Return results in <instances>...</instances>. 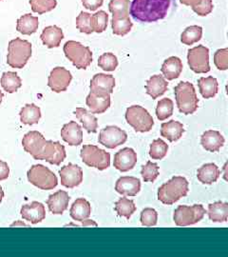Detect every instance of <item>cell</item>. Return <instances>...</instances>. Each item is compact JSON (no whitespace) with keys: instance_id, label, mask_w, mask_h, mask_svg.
Instances as JSON below:
<instances>
[{"instance_id":"34","label":"cell","mask_w":228,"mask_h":257,"mask_svg":"<svg viewBox=\"0 0 228 257\" xmlns=\"http://www.w3.org/2000/svg\"><path fill=\"white\" fill-rule=\"evenodd\" d=\"M199 90L201 92V96L205 99H209L218 93L219 85L218 81L215 77L208 76V77H201L198 80Z\"/></svg>"},{"instance_id":"41","label":"cell","mask_w":228,"mask_h":257,"mask_svg":"<svg viewBox=\"0 0 228 257\" xmlns=\"http://www.w3.org/2000/svg\"><path fill=\"white\" fill-rule=\"evenodd\" d=\"M129 0H110L109 9L114 17H129Z\"/></svg>"},{"instance_id":"26","label":"cell","mask_w":228,"mask_h":257,"mask_svg":"<svg viewBox=\"0 0 228 257\" xmlns=\"http://www.w3.org/2000/svg\"><path fill=\"white\" fill-rule=\"evenodd\" d=\"M184 133V128L181 122L170 120L168 122H164L161 126V136L162 138L167 139L170 142H176L182 138Z\"/></svg>"},{"instance_id":"4","label":"cell","mask_w":228,"mask_h":257,"mask_svg":"<svg viewBox=\"0 0 228 257\" xmlns=\"http://www.w3.org/2000/svg\"><path fill=\"white\" fill-rule=\"evenodd\" d=\"M32 56V44L21 38L13 39L9 42L7 63L14 69H23Z\"/></svg>"},{"instance_id":"23","label":"cell","mask_w":228,"mask_h":257,"mask_svg":"<svg viewBox=\"0 0 228 257\" xmlns=\"http://www.w3.org/2000/svg\"><path fill=\"white\" fill-rule=\"evenodd\" d=\"M115 87V79L111 74H96L91 79V92H108L111 94Z\"/></svg>"},{"instance_id":"14","label":"cell","mask_w":228,"mask_h":257,"mask_svg":"<svg viewBox=\"0 0 228 257\" xmlns=\"http://www.w3.org/2000/svg\"><path fill=\"white\" fill-rule=\"evenodd\" d=\"M59 175L61 184L68 189H73L83 182L82 168L73 163L62 167L59 171Z\"/></svg>"},{"instance_id":"57","label":"cell","mask_w":228,"mask_h":257,"mask_svg":"<svg viewBox=\"0 0 228 257\" xmlns=\"http://www.w3.org/2000/svg\"><path fill=\"white\" fill-rule=\"evenodd\" d=\"M0 2H1V0H0Z\"/></svg>"},{"instance_id":"21","label":"cell","mask_w":228,"mask_h":257,"mask_svg":"<svg viewBox=\"0 0 228 257\" xmlns=\"http://www.w3.org/2000/svg\"><path fill=\"white\" fill-rule=\"evenodd\" d=\"M70 195L65 191H58L54 194H51L47 199V205L49 210L54 214H63L69 208Z\"/></svg>"},{"instance_id":"13","label":"cell","mask_w":228,"mask_h":257,"mask_svg":"<svg viewBox=\"0 0 228 257\" xmlns=\"http://www.w3.org/2000/svg\"><path fill=\"white\" fill-rule=\"evenodd\" d=\"M72 80L73 75L71 72L63 67H55L49 76L48 86L53 92L59 93L67 91Z\"/></svg>"},{"instance_id":"44","label":"cell","mask_w":228,"mask_h":257,"mask_svg":"<svg viewBox=\"0 0 228 257\" xmlns=\"http://www.w3.org/2000/svg\"><path fill=\"white\" fill-rule=\"evenodd\" d=\"M30 4L34 13L43 15L55 9L57 6L56 0H30Z\"/></svg>"},{"instance_id":"40","label":"cell","mask_w":228,"mask_h":257,"mask_svg":"<svg viewBox=\"0 0 228 257\" xmlns=\"http://www.w3.org/2000/svg\"><path fill=\"white\" fill-rule=\"evenodd\" d=\"M174 103L169 98H163L158 102L156 107V115L160 121L169 118L173 114Z\"/></svg>"},{"instance_id":"12","label":"cell","mask_w":228,"mask_h":257,"mask_svg":"<svg viewBox=\"0 0 228 257\" xmlns=\"http://www.w3.org/2000/svg\"><path fill=\"white\" fill-rule=\"evenodd\" d=\"M46 142L47 140L42 134L37 131H32L24 136L22 139V146L25 152L30 154L36 160H41Z\"/></svg>"},{"instance_id":"8","label":"cell","mask_w":228,"mask_h":257,"mask_svg":"<svg viewBox=\"0 0 228 257\" xmlns=\"http://www.w3.org/2000/svg\"><path fill=\"white\" fill-rule=\"evenodd\" d=\"M205 213L206 210L201 204H196L191 207L181 205L174 211V222L179 227L190 226L200 222Z\"/></svg>"},{"instance_id":"5","label":"cell","mask_w":228,"mask_h":257,"mask_svg":"<svg viewBox=\"0 0 228 257\" xmlns=\"http://www.w3.org/2000/svg\"><path fill=\"white\" fill-rule=\"evenodd\" d=\"M66 57L79 70H86L92 62V53L89 47L80 42L70 40L64 45Z\"/></svg>"},{"instance_id":"38","label":"cell","mask_w":228,"mask_h":257,"mask_svg":"<svg viewBox=\"0 0 228 257\" xmlns=\"http://www.w3.org/2000/svg\"><path fill=\"white\" fill-rule=\"evenodd\" d=\"M114 210L118 213L119 216H124L127 219H129L136 211V206L133 200L124 196L115 203Z\"/></svg>"},{"instance_id":"25","label":"cell","mask_w":228,"mask_h":257,"mask_svg":"<svg viewBox=\"0 0 228 257\" xmlns=\"http://www.w3.org/2000/svg\"><path fill=\"white\" fill-rule=\"evenodd\" d=\"M40 38L45 46L49 49H53L60 46L61 41L64 38V34L61 28L57 27L55 25L48 26L43 30Z\"/></svg>"},{"instance_id":"32","label":"cell","mask_w":228,"mask_h":257,"mask_svg":"<svg viewBox=\"0 0 228 257\" xmlns=\"http://www.w3.org/2000/svg\"><path fill=\"white\" fill-rule=\"evenodd\" d=\"M20 121L25 125H35L41 118V110L36 104H27L20 110Z\"/></svg>"},{"instance_id":"30","label":"cell","mask_w":228,"mask_h":257,"mask_svg":"<svg viewBox=\"0 0 228 257\" xmlns=\"http://www.w3.org/2000/svg\"><path fill=\"white\" fill-rule=\"evenodd\" d=\"M206 213L210 220L215 223L226 222L228 218V203L218 201L209 204Z\"/></svg>"},{"instance_id":"11","label":"cell","mask_w":228,"mask_h":257,"mask_svg":"<svg viewBox=\"0 0 228 257\" xmlns=\"http://www.w3.org/2000/svg\"><path fill=\"white\" fill-rule=\"evenodd\" d=\"M128 140V135L125 131L117 126H107L101 130L98 142L104 147L115 149L123 145Z\"/></svg>"},{"instance_id":"6","label":"cell","mask_w":228,"mask_h":257,"mask_svg":"<svg viewBox=\"0 0 228 257\" xmlns=\"http://www.w3.org/2000/svg\"><path fill=\"white\" fill-rule=\"evenodd\" d=\"M29 182L43 191L54 190L58 185V179L56 175L44 165L37 164L32 166L28 171Z\"/></svg>"},{"instance_id":"39","label":"cell","mask_w":228,"mask_h":257,"mask_svg":"<svg viewBox=\"0 0 228 257\" xmlns=\"http://www.w3.org/2000/svg\"><path fill=\"white\" fill-rule=\"evenodd\" d=\"M201 37H202V28L194 25V26L186 28L182 32L181 41L184 45L191 46L193 44L197 43L198 41H200Z\"/></svg>"},{"instance_id":"35","label":"cell","mask_w":228,"mask_h":257,"mask_svg":"<svg viewBox=\"0 0 228 257\" xmlns=\"http://www.w3.org/2000/svg\"><path fill=\"white\" fill-rule=\"evenodd\" d=\"M1 86L5 92L14 93L22 86V80L15 72H6L1 76Z\"/></svg>"},{"instance_id":"50","label":"cell","mask_w":228,"mask_h":257,"mask_svg":"<svg viewBox=\"0 0 228 257\" xmlns=\"http://www.w3.org/2000/svg\"><path fill=\"white\" fill-rule=\"evenodd\" d=\"M104 0H82L83 6L90 11H96L103 5Z\"/></svg>"},{"instance_id":"54","label":"cell","mask_w":228,"mask_h":257,"mask_svg":"<svg viewBox=\"0 0 228 257\" xmlns=\"http://www.w3.org/2000/svg\"><path fill=\"white\" fill-rule=\"evenodd\" d=\"M4 198V192H3V189L2 187L0 186V203L2 202V199Z\"/></svg>"},{"instance_id":"47","label":"cell","mask_w":228,"mask_h":257,"mask_svg":"<svg viewBox=\"0 0 228 257\" xmlns=\"http://www.w3.org/2000/svg\"><path fill=\"white\" fill-rule=\"evenodd\" d=\"M76 28L86 35H91L93 33L92 23H91V15L89 13L82 12L76 19Z\"/></svg>"},{"instance_id":"45","label":"cell","mask_w":228,"mask_h":257,"mask_svg":"<svg viewBox=\"0 0 228 257\" xmlns=\"http://www.w3.org/2000/svg\"><path fill=\"white\" fill-rule=\"evenodd\" d=\"M98 66L105 72H114L118 66V59L113 54L106 53L99 57Z\"/></svg>"},{"instance_id":"37","label":"cell","mask_w":228,"mask_h":257,"mask_svg":"<svg viewBox=\"0 0 228 257\" xmlns=\"http://www.w3.org/2000/svg\"><path fill=\"white\" fill-rule=\"evenodd\" d=\"M132 22L129 19V17H114L112 16V21H111V27L112 32L114 35L124 37L128 35V33L132 29Z\"/></svg>"},{"instance_id":"17","label":"cell","mask_w":228,"mask_h":257,"mask_svg":"<svg viewBox=\"0 0 228 257\" xmlns=\"http://www.w3.org/2000/svg\"><path fill=\"white\" fill-rule=\"evenodd\" d=\"M86 104L91 113L101 114L110 107V94L108 92H91L87 96Z\"/></svg>"},{"instance_id":"1","label":"cell","mask_w":228,"mask_h":257,"mask_svg":"<svg viewBox=\"0 0 228 257\" xmlns=\"http://www.w3.org/2000/svg\"><path fill=\"white\" fill-rule=\"evenodd\" d=\"M176 6V0H133L129 14L139 22L153 23L165 19Z\"/></svg>"},{"instance_id":"53","label":"cell","mask_w":228,"mask_h":257,"mask_svg":"<svg viewBox=\"0 0 228 257\" xmlns=\"http://www.w3.org/2000/svg\"><path fill=\"white\" fill-rule=\"evenodd\" d=\"M18 226H20V227H28V225H26L24 222H22V221H16L15 223H13L12 225H11V227H18Z\"/></svg>"},{"instance_id":"36","label":"cell","mask_w":228,"mask_h":257,"mask_svg":"<svg viewBox=\"0 0 228 257\" xmlns=\"http://www.w3.org/2000/svg\"><path fill=\"white\" fill-rule=\"evenodd\" d=\"M180 2L183 5L190 6L200 17H206L213 11L212 0H180Z\"/></svg>"},{"instance_id":"27","label":"cell","mask_w":228,"mask_h":257,"mask_svg":"<svg viewBox=\"0 0 228 257\" xmlns=\"http://www.w3.org/2000/svg\"><path fill=\"white\" fill-rule=\"evenodd\" d=\"M220 171L214 163H207L201 166L197 171V178L201 183L212 185L219 179Z\"/></svg>"},{"instance_id":"51","label":"cell","mask_w":228,"mask_h":257,"mask_svg":"<svg viewBox=\"0 0 228 257\" xmlns=\"http://www.w3.org/2000/svg\"><path fill=\"white\" fill-rule=\"evenodd\" d=\"M10 175V168L5 161L0 160V181L6 180Z\"/></svg>"},{"instance_id":"31","label":"cell","mask_w":228,"mask_h":257,"mask_svg":"<svg viewBox=\"0 0 228 257\" xmlns=\"http://www.w3.org/2000/svg\"><path fill=\"white\" fill-rule=\"evenodd\" d=\"M74 114L76 115L77 119L82 123L83 127L89 134H95L97 132L98 119L95 117V115H93V113L84 108H77L74 111Z\"/></svg>"},{"instance_id":"28","label":"cell","mask_w":228,"mask_h":257,"mask_svg":"<svg viewBox=\"0 0 228 257\" xmlns=\"http://www.w3.org/2000/svg\"><path fill=\"white\" fill-rule=\"evenodd\" d=\"M164 77L167 80H174L180 76L182 72V60L177 56H170L164 60L161 69Z\"/></svg>"},{"instance_id":"20","label":"cell","mask_w":228,"mask_h":257,"mask_svg":"<svg viewBox=\"0 0 228 257\" xmlns=\"http://www.w3.org/2000/svg\"><path fill=\"white\" fill-rule=\"evenodd\" d=\"M61 138L70 146H79L83 142L82 128L75 121H71L63 126Z\"/></svg>"},{"instance_id":"43","label":"cell","mask_w":228,"mask_h":257,"mask_svg":"<svg viewBox=\"0 0 228 257\" xmlns=\"http://www.w3.org/2000/svg\"><path fill=\"white\" fill-rule=\"evenodd\" d=\"M91 23L93 32L101 34L107 30L109 23V15L104 11H99L91 16Z\"/></svg>"},{"instance_id":"22","label":"cell","mask_w":228,"mask_h":257,"mask_svg":"<svg viewBox=\"0 0 228 257\" xmlns=\"http://www.w3.org/2000/svg\"><path fill=\"white\" fill-rule=\"evenodd\" d=\"M224 138L223 136L214 130L206 131L202 134L201 138V144L202 148L210 152V153H217L224 145Z\"/></svg>"},{"instance_id":"19","label":"cell","mask_w":228,"mask_h":257,"mask_svg":"<svg viewBox=\"0 0 228 257\" xmlns=\"http://www.w3.org/2000/svg\"><path fill=\"white\" fill-rule=\"evenodd\" d=\"M115 191L124 196H136L141 191V181L133 176H122L116 181Z\"/></svg>"},{"instance_id":"9","label":"cell","mask_w":228,"mask_h":257,"mask_svg":"<svg viewBox=\"0 0 228 257\" xmlns=\"http://www.w3.org/2000/svg\"><path fill=\"white\" fill-rule=\"evenodd\" d=\"M82 161L89 167L105 171L110 166V155L94 145H84L80 153Z\"/></svg>"},{"instance_id":"18","label":"cell","mask_w":228,"mask_h":257,"mask_svg":"<svg viewBox=\"0 0 228 257\" xmlns=\"http://www.w3.org/2000/svg\"><path fill=\"white\" fill-rule=\"evenodd\" d=\"M20 213L23 219L31 222L34 225L38 224L46 218L45 206L42 203L34 201L22 206Z\"/></svg>"},{"instance_id":"56","label":"cell","mask_w":228,"mask_h":257,"mask_svg":"<svg viewBox=\"0 0 228 257\" xmlns=\"http://www.w3.org/2000/svg\"><path fill=\"white\" fill-rule=\"evenodd\" d=\"M3 97H4V94H3V92L0 91V104H1V102H2V99H3Z\"/></svg>"},{"instance_id":"46","label":"cell","mask_w":228,"mask_h":257,"mask_svg":"<svg viewBox=\"0 0 228 257\" xmlns=\"http://www.w3.org/2000/svg\"><path fill=\"white\" fill-rule=\"evenodd\" d=\"M160 175L159 166L151 161H147L145 166L142 167L141 175L145 182H154Z\"/></svg>"},{"instance_id":"55","label":"cell","mask_w":228,"mask_h":257,"mask_svg":"<svg viewBox=\"0 0 228 257\" xmlns=\"http://www.w3.org/2000/svg\"><path fill=\"white\" fill-rule=\"evenodd\" d=\"M65 227H80V226H78V225H75V224H69V225H66Z\"/></svg>"},{"instance_id":"10","label":"cell","mask_w":228,"mask_h":257,"mask_svg":"<svg viewBox=\"0 0 228 257\" xmlns=\"http://www.w3.org/2000/svg\"><path fill=\"white\" fill-rule=\"evenodd\" d=\"M187 62L192 71L196 74H206L210 71L209 50L203 45L188 50Z\"/></svg>"},{"instance_id":"16","label":"cell","mask_w":228,"mask_h":257,"mask_svg":"<svg viewBox=\"0 0 228 257\" xmlns=\"http://www.w3.org/2000/svg\"><path fill=\"white\" fill-rule=\"evenodd\" d=\"M137 163V154L131 148H124L114 156L113 166L116 170L126 173L132 170Z\"/></svg>"},{"instance_id":"48","label":"cell","mask_w":228,"mask_h":257,"mask_svg":"<svg viewBox=\"0 0 228 257\" xmlns=\"http://www.w3.org/2000/svg\"><path fill=\"white\" fill-rule=\"evenodd\" d=\"M140 219L144 227H154L158 222V212L152 208H146L141 212Z\"/></svg>"},{"instance_id":"3","label":"cell","mask_w":228,"mask_h":257,"mask_svg":"<svg viewBox=\"0 0 228 257\" xmlns=\"http://www.w3.org/2000/svg\"><path fill=\"white\" fill-rule=\"evenodd\" d=\"M177 107L182 114H193L198 110L199 99L193 84L180 82L174 88Z\"/></svg>"},{"instance_id":"29","label":"cell","mask_w":228,"mask_h":257,"mask_svg":"<svg viewBox=\"0 0 228 257\" xmlns=\"http://www.w3.org/2000/svg\"><path fill=\"white\" fill-rule=\"evenodd\" d=\"M91 204L85 198H77L73 202L70 210V215L73 220L80 222L89 218L91 216Z\"/></svg>"},{"instance_id":"42","label":"cell","mask_w":228,"mask_h":257,"mask_svg":"<svg viewBox=\"0 0 228 257\" xmlns=\"http://www.w3.org/2000/svg\"><path fill=\"white\" fill-rule=\"evenodd\" d=\"M167 151H168V145L164 142L163 139L158 138L154 140L150 145L149 156L153 160H162L166 156Z\"/></svg>"},{"instance_id":"52","label":"cell","mask_w":228,"mask_h":257,"mask_svg":"<svg viewBox=\"0 0 228 257\" xmlns=\"http://www.w3.org/2000/svg\"><path fill=\"white\" fill-rule=\"evenodd\" d=\"M82 226L83 227H98V224L95 221L87 218L82 221Z\"/></svg>"},{"instance_id":"24","label":"cell","mask_w":228,"mask_h":257,"mask_svg":"<svg viewBox=\"0 0 228 257\" xmlns=\"http://www.w3.org/2000/svg\"><path fill=\"white\" fill-rule=\"evenodd\" d=\"M168 89V83L163 75H152L146 82V91L152 99H157L162 96Z\"/></svg>"},{"instance_id":"7","label":"cell","mask_w":228,"mask_h":257,"mask_svg":"<svg viewBox=\"0 0 228 257\" xmlns=\"http://www.w3.org/2000/svg\"><path fill=\"white\" fill-rule=\"evenodd\" d=\"M126 120L138 133H147L154 126V120L151 114L139 105H133L128 108Z\"/></svg>"},{"instance_id":"15","label":"cell","mask_w":228,"mask_h":257,"mask_svg":"<svg viewBox=\"0 0 228 257\" xmlns=\"http://www.w3.org/2000/svg\"><path fill=\"white\" fill-rule=\"evenodd\" d=\"M66 150L60 142H54L52 140H47L45 149L41 156V160H45L52 165H60L66 159Z\"/></svg>"},{"instance_id":"2","label":"cell","mask_w":228,"mask_h":257,"mask_svg":"<svg viewBox=\"0 0 228 257\" xmlns=\"http://www.w3.org/2000/svg\"><path fill=\"white\" fill-rule=\"evenodd\" d=\"M189 192V183L182 176H174L158 190V199L164 205H173Z\"/></svg>"},{"instance_id":"33","label":"cell","mask_w":228,"mask_h":257,"mask_svg":"<svg viewBox=\"0 0 228 257\" xmlns=\"http://www.w3.org/2000/svg\"><path fill=\"white\" fill-rule=\"evenodd\" d=\"M38 26H39L38 18L32 16L31 14H27V15L22 16L18 20L17 30L22 35L31 36V35L37 33Z\"/></svg>"},{"instance_id":"49","label":"cell","mask_w":228,"mask_h":257,"mask_svg":"<svg viewBox=\"0 0 228 257\" xmlns=\"http://www.w3.org/2000/svg\"><path fill=\"white\" fill-rule=\"evenodd\" d=\"M214 63L219 71H226L228 69V50L219 49L214 54Z\"/></svg>"}]
</instances>
